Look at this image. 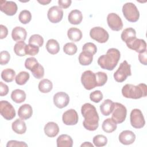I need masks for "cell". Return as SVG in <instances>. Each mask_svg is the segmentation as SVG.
I'll return each instance as SVG.
<instances>
[{"instance_id": "1f68e13d", "label": "cell", "mask_w": 147, "mask_h": 147, "mask_svg": "<svg viewBox=\"0 0 147 147\" xmlns=\"http://www.w3.org/2000/svg\"><path fill=\"white\" fill-rule=\"evenodd\" d=\"M38 90L42 93H48L50 92L53 88L52 82L48 79H42L38 83Z\"/></svg>"}, {"instance_id": "bcb514c9", "label": "cell", "mask_w": 147, "mask_h": 147, "mask_svg": "<svg viewBox=\"0 0 147 147\" xmlns=\"http://www.w3.org/2000/svg\"><path fill=\"white\" fill-rule=\"evenodd\" d=\"M9 92L8 86L4 84L2 82H0V95L1 96L6 95Z\"/></svg>"}, {"instance_id": "8d00e7d4", "label": "cell", "mask_w": 147, "mask_h": 147, "mask_svg": "<svg viewBox=\"0 0 147 147\" xmlns=\"http://www.w3.org/2000/svg\"><path fill=\"white\" fill-rule=\"evenodd\" d=\"M92 142L95 146L101 147L105 146L107 143V139L106 136L102 134H98L94 137Z\"/></svg>"}, {"instance_id": "8fae6325", "label": "cell", "mask_w": 147, "mask_h": 147, "mask_svg": "<svg viewBox=\"0 0 147 147\" xmlns=\"http://www.w3.org/2000/svg\"><path fill=\"white\" fill-rule=\"evenodd\" d=\"M0 113L6 120H11L16 117V111L14 107L7 100L0 102Z\"/></svg>"}, {"instance_id": "4fadbf2b", "label": "cell", "mask_w": 147, "mask_h": 147, "mask_svg": "<svg viewBox=\"0 0 147 147\" xmlns=\"http://www.w3.org/2000/svg\"><path fill=\"white\" fill-rule=\"evenodd\" d=\"M47 17L51 22L53 24L58 23L63 18V10L59 6H53L49 9Z\"/></svg>"}, {"instance_id": "74e56055", "label": "cell", "mask_w": 147, "mask_h": 147, "mask_svg": "<svg viewBox=\"0 0 147 147\" xmlns=\"http://www.w3.org/2000/svg\"><path fill=\"white\" fill-rule=\"evenodd\" d=\"M29 44L36 45L38 47H41L44 44V38L40 34H33L30 37L29 39Z\"/></svg>"}, {"instance_id": "6da1fadb", "label": "cell", "mask_w": 147, "mask_h": 147, "mask_svg": "<svg viewBox=\"0 0 147 147\" xmlns=\"http://www.w3.org/2000/svg\"><path fill=\"white\" fill-rule=\"evenodd\" d=\"M81 113L84 120V127L90 131H94L99 126V115L95 107L89 103H84L81 107Z\"/></svg>"}, {"instance_id": "5b68a950", "label": "cell", "mask_w": 147, "mask_h": 147, "mask_svg": "<svg viewBox=\"0 0 147 147\" xmlns=\"http://www.w3.org/2000/svg\"><path fill=\"white\" fill-rule=\"evenodd\" d=\"M122 13L125 18L131 22H137L140 17V13L137 7L131 2H127L123 5Z\"/></svg>"}, {"instance_id": "2e32d148", "label": "cell", "mask_w": 147, "mask_h": 147, "mask_svg": "<svg viewBox=\"0 0 147 147\" xmlns=\"http://www.w3.org/2000/svg\"><path fill=\"white\" fill-rule=\"evenodd\" d=\"M78 114L75 110L71 109L65 111L62 116L63 123L66 125H75L78 122Z\"/></svg>"}, {"instance_id": "ee69618b", "label": "cell", "mask_w": 147, "mask_h": 147, "mask_svg": "<svg viewBox=\"0 0 147 147\" xmlns=\"http://www.w3.org/2000/svg\"><path fill=\"white\" fill-rule=\"evenodd\" d=\"M10 59V53L6 51H1L0 53V64L1 65L7 64Z\"/></svg>"}, {"instance_id": "52a82bcc", "label": "cell", "mask_w": 147, "mask_h": 147, "mask_svg": "<svg viewBox=\"0 0 147 147\" xmlns=\"http://www.w3.org/2000/svg\"><path fill=\"white\" fill-rule=\"evenodd\" d=\"M112 113L111 118L117 124L125 121L127 115V110L124 105L118 102L114 103V107Z\"/></svg>"}, {"instance_id": "836d02e7", "label": "cell", "mask_w": 147, "mask_h": 147, "mask_svg": "<svg viewBox=\"0 0 147 147\" xmlns=\"http://www.w3.org/2000/svg\"><path fill=\"white\" fill-rule=\"evenodd\" d=\"M26 44L24 41H19L15 44L14 46V52L18 56H25V48Z\"/></svg>"}, {"instance_id": "ba28073f", "label": "cell", "mask_w": 147, "mask_h": 147, "mask_svg": "<svg viewBox=\"0 0 147 147\" xmlns=\"http://www.w3.org/2000/svg\"><path fill=\"white\" fill-rule=\"evenodd\" d=\"M81 82L87 90H91L96 87L95 73L90 70L84 71L81 76Z\"/></svg>"}, {"instance_id": "277c9868", "label": "cell", "mask_w": 147, "mask_h": 147, "mask_svg": "<svg viewBox=\"0 0 147 147\" xmlns=\"http://www.w3.org/2000/svg\"><path fill=\"white\" fill-rule=\"evenodd\" d=\"M25 67L30 70L33 76L38 79L43 78L44 75V68L36 60L35 57H30L25 60Z\"/></svg>"}, {"instance_id": "f35d334b", "label": "cell", "mask_w": 147, "mask_h": 147, "mask_svg": "<svg viewBox=\"0 0 147 147\" xmlns=\"http://www.w3.org/2000/svg\"><path fill=\"white\" fill-rule=\"evenodd\" d=\"M78 48L74 42L66 43L63 47L64 52L68 55H74L77 52Z\"/></svg>"}, {"instance_id": "4316f807", "label": "cell", "mask_w": 147, "mask_h": 147, "mask_svg": "<svg viewBox=\"0 0 147 147\" xmlns=\"http://www.w3.org/2000/svg\"><path fill=\"white\" fill-rule=\"evenodd\" d=\"M67 36L70 40L74 42H78L82 38L81 30L77 28H71L67 31Z\"/></svg>"}, {"instance_id": "83f0119b", "label": "cell", "mask_w": 147, "mask_h": 147, "mask_svg": "<svg viewBox=\"0 0 147 147\" xmlns=\"http://www.w3.org/2000/svg\"><path fill=\"white\" fill-rule=\"evenodd\" d=\"M11 99L17 103H21L26 99V94L24 91L20 89H16L11 92Z\"/></svg>"}, {"instance_id": "ac0fdd59", "label": "cell", "mask_w": 147, "mask_h": 147, "mask_svg": "<svg viewBox=\"0 0 147 147\" xmlns=\"http://www.w3.org/2000/svg\"><path fill=\"white\" fill-rule=\"evenodd\" d=\"M135 134L131 130H126L122 131L119 135V141L123 145H128L132 144L136 140Z\"/></svg>"}, {"instance_id": "7a4b0ae2", "label": "cell", "mask_w": 147, "mask_h": 147, "mask_svg": "<svg viewBox=\"0 0 147 147\" xmlns=\"http://www.w3.org/2000/svg\"><path fill=\"white\" fill-rule=\"evenodd\" d=\"M121 57L120 52L116 48H110L105 55L100 56L98 59V65L104 69L112 71L117 66Z\"/></svg>"}, {"instance_id": "816d5d0a", "label": "cell", "mask_w": 147, "mask_h": 147, "mask_svg": "<svg viewBox=\"0 0 147 147\" xmlns=\"http://www.w3.org/2000/svg\"><path fill=\"white\" fill-rule=\"evenodd\" d=\"M81 147L82 146H91V147H93L94 145L90 142H84L83 144H82L81 145H80Z\"/></svg>"}, {"instance_id": "603a6c76", "label": "cell", "mask_w": 147, "mask_h": 147, "mask_svg": "<svg viewBox=\"0 0 147 147\" xmlns=\"http://www.w3.org/2000/svg\"><path fill=\"white\" fill-rule=\"evenodd\" d=\"M114 107V102H113L111 100L107 99L105 100L100 105V110L103 115L108 116L113 112Z\"/></svg>"}, {"instance_id": "3957f363", "label": "cell", "mask_w": 147, "mask_h": 147, "mask_svg": "<svg viewBox=\"0 0 147 147\" xmlns=\"http://www.w3.org/2000/svg\"><path fill=\"white\" fill-rule=\"evenodd\" d=\"M122 94L126 98L140 99L146 96L147 86L144 83H140L137 86L126 84L122 88Z\"/></svg>"}, {"instance_id": "5bb4252c", "label": "cell", "mask_w": 147, "mask_h": 147, "mask_svg": "<svg viewBox=\"0 0 147 147\" xmlns=\"http://www.w3.org/2000/svg\"><path fill=\"white\" fill-rule=\"evenodd\" d=\"M17 5L13 1H0V10L7 16H14L17 11Z\"/></svg>"}, {"instance_id": "c3c4849f", "label": "cell", "mask_w": 147, "mask_h": 147, "mask_svg": "<svg viewBox=\"0 0 147 147\" xmlns=\"http://www.w3.org/2000/svg\"><path fill=\"white\" fill-rule=\"evenodd\" d=\"M138 59L140 62L146 65H147V57H146V51H145V52H142V53H139L138 55Z\"/></svg>"}, {"instance_id": "8992f818", "label": "cell", "mask_w": 147, "mask_h": 147, "mask_svg": "<svg viewBox=\"0 0 147 147\" xmlns=\"http://www.w3.org/2000/svg\"><path fill=\"white\" fill-rule=\"evenodd\" d=\"M131 75V66L127 61L124 60L120 64L118 69L114 72V78L116 82L121 83L124 82L127 76Z\"/></svg>"}, {"instance_id": "484cf974", "label": "cell", "mask_w": 147, "mask_h": 147, "mask_svg": "<svg viewBox=\"0 0 147 147\" xmlns=\"http://www.w3.org/2000/svg\"><path fill=\"white\" fill-rule=\"evenodd\" d=\"M121 37L122 41L126 44L136 38V32L133 28H127L122 31Z\"/></svg>"}, {"instance_id": "30bf717a", "label": "cell", "mask_w": 147, "mask_h": 147, "mask_svg": "<svg viewBox=\"0 0 147 147\" xmlns=\"http://www.w3.org/2000/svg\"><path fill=\"white\" fill-rule=\"evenodd\" d=\"M90 36L91 38L99 43L106 42L109 38L108 32L100 26L92 28L90 31Z\"/></svg>"}, {"instance_id": "f907efd6", "label": "cell", "mask_w": 147, "mask_h": 147, "mask_svg": "<svg viewBox=\"0 0 147 147\" xmlns=\"http://www.w3.org/2000/svg\"><path fill=\"white\" fill-rule=\"evenodd\" d=\"M38 2L40 3H41V4H42V5H48V3H49L50 2H51V0H48V1H47V0H42V1H38Z\"/></svg>"}, {"instance_id": "7bdbcfd3", "label": "cell", "mask_w": 147, "mask_h": 147, "mask_svg": "<svg viewBox=\"0 0 147 147\" xmlns=\"http://www.w3.org/2000/svg\"><path fill=\"white\" fill-rule=\"evenodd\" d=\"M82 51L88 52L94 55L97 52V48H96V46L94 43L87 42L83 45L82 48Z\"/></svg>"}, {"instance_id": "d6a6232c", "label": "cell", "mask_w": 147, "mask_h": 147, "mask_svg": "<svg viewBox=\"0 0 147 147\" xmlns=\"http://www.w3.org/2000/svg\"><path fill=\"white\" fill-rule=\"evenodd\" d=\"M16 72L11 68H6L1 72V78L6 82H11L15 78Z\"/></svg>"}, {"instance_id": "ffe728a7", "label": "cell", "mask_w": 147, "mask_h": 147, "mask_svg": "<svg viewBox=\"0 0 147 147\" xmlns=\"http://www.w3.org/2000/svg\"><path fill=\"white\" fill-rule=\"evenodd\" d=\"M32 114L33 109L29 104H24L19 107L18 110V115L22 120H26L30 118Z\"/></svg>"}, {"instance_id": "681fc988", "label": "cell", "mask_w": 147, "mask_h": 147, "mask_svg": "<svg viewBox=\"0 0 147 147\" xmlns=\"http://www.w3.org/2000/svg\"><path fill=\"white\" fill-rule=\"evenodd\" d=\"M0 29H1V33H0V38L3 39L4 38H6V36L8 34V30L6 26L3 25H0Z\"/></svg>"}, {"instance_id": "44dd1931", "label": "cell", "mask_w": 147, "mask_h": 147, "mask_svg": "<svg viewBox=\"0 0 147 147\" xmlns=\"http://www.w3.org/2000/svg\"><path fill=\"white\" fill-rule=\"evenodd\" d=\"M45 134L49 137H54L56 136L59 132V127L58 125L54 122H49L44 128Z\"/></svg>"}, {"instance_id": "d590c367", "label": "cell", "mask_w": 147, "mask_h": 147, "mask_svg": "<svg viewBox=\"0 0 147 147\" xmlns=\"http://www.w3.org/2000/svg\"><path fill=\"white\" fill-rule=\"evenodd\" d=\"M18 19L20 22L23 24H28L32 19L31 13L28 10H22L19 14Z\"/></svg>"}, {"instance_id": "60d3db41", "label": "cell", "mask_w": 147, "mask_h": 147, "mask_svg": "<svg viewBox=\"0 0 147 147\" xmlns=\"http://www.w3.org/2000/svg\"><path fill=\"white\" fill-rule=\"evenodd\" d=\"M103 94L100 90H95L90 94V99L95 103H99L103 99Z\"/></svg>"}, {"instance_id": "d6986e66", "label": "cell", "mask_w": 147, "mask_h": 147, "mask_svg": "<svg viewBox=\"0 0 147 147\" xmlns=\"http://www.w3.org/2000/svg\"><path fill=\"white\" fill-rule=\"evenodd\" d=\"M27 32L25 29L21 26L14 28L11 32V37L14 41H24L26 38Z\"/></svg>"}, {"instance_id": "9c48e42d", "label": "cell", "mask_w": 147, "mask_h": 147, "mask_svg": "<svg viewBox=\"0 0 147 147\" xmlns=\"http://www.w3.org/2000/svg\"><path fill=\"white\" fill-rule=\"evenodd\" d=\"M130 121L131 125L136 129L142 128L145 124V121L142 113L140 109H133L130 113Z\"/></svg>"}, {"instance_id": "7402d4cb", "label": "cell", "mask_w": 147, "mask_h": 147, "mask_svg": "<svg viewBox=\"0 0 147 147\" xmlns=\"http://www.w3.org/2000/svg\"><path fill=\"white\" fill-rule=\"evenodd\" d=\"M68 20L69 22L71 24L79 25L83 20L82 13L79 10H72L68 14Z\"/></svg>"}, {"instance_id": "e0dca14e", "label": "cell", "mask_w": 147, "mask_h": 147, "mask_svg": "<svg viewBox=\"0 0 147 147\" xmlns=\"http://www.w3.org/2000/svg\"><path fill=\"white\" fill-rule=\"evenodd\" d=\"M127 47L140 53L146 51V44L144 40L140 38H134L128 43H126Z\"/></svg>"}, {"instance_id": "4dcf8cb0", "label": "cell", "mask_w": 147, "mask_h": 147, "mask_svg": "<svg viewBox=\"0 0 147 147\" xmlns=\"http://www.w3.org/2000/svg\"><path fill=\"white\" fill-rule=\"evenodd\" d=\"M79 62L82 65H90L93 60V55L86 51H83L79 54Z\"/></svg>"}, {"instance_id": "7c38bea8", "label": "cell", "mask_w": 147, "mask_h": 147, "mask_svg": "<svg viewBox=\"0 0 147 147\" xmlns=\"http://www.w3.org/2000/svg\"><path fill=\"white\" fill-rule=\"evenodd\" d=\"M107 22L109 26L114 31H119L123 28V22L121 17L115 13L108 14Z\"/></svg>"}, {"instance_id": "9a60e30c", "label": "cell", "mask_w": 147, "mask_h": 147, "mask_svg": "<svg viewBox=\"0 0 147 147\" xmlns=\"http://www.w3.org/2000/svg\"><path fill=\"white\" fill-rule=\"evenodd\" d=\"M54 105L59 109L66 107L69 102L68 95L64 92H58L55 94L53 98Z\"/></svg>"}, {"instance_id": "f1b7e54d", "label": "cell", "mask_w": 147, "mask_h": 147, "mask_svg": "<svg viewBox=\"0 0 147 147\" xmlns=\"http://www.w3.org/2000/svg\"><path fill=\"white\" fill-rule=\"evenodd\" d=\"M117 127V123L112 119V118H107L102 123V128L103 130L107 133L113 132Z\"/></svg>"}, {"instance_id": "cb8c5ba5", "label": "cell", "mask_w": 147, "mask_h": 147, "mask_svg": "<svg viewBox=\"0 0 147 147\" xmlns=\"http://www.w3.org/2000/svg\"><path fill=\"white\" fill-rule=\"evenodd\" d=\"M12 130L17 134H22L26 131V125L24 120L21 119H16L11 125Z\"/></svg>"}, {"instance_id": "d4e9b609", "label": "cell", "mask_w": 147, "mask_h": 147, "mask_svg": "<svg viewBox=\"0 0 147 147\" xmlns=\"http://www.w3.org/2000/svg\"><path fill=\"white\" fill-rule=\"evenodd\" d=\"M57 147H72L73 140L68 134H61L58 137L56 140Z\"/></svg>"}, {"instance_id": "f6af8a7d", "label": "cell", "mask_w": 147, "mask_h": 147, "mask_svg": "<svg viewBox=\"0 0 147 147\" xmlns=\"http://www.w3.org/2000/svg\"><path fill=\"white\" fill-rule=\"evenodd\" d=\"M7 147H11V146H28V144H26L25 142L22 141H18L16 140H10L7 142L6 144Z\"/></svg>"}, {"instance_id": "f546056e", "label": "cell", "mask_w": 147, "mask_h": 147, "mask_svg": "<svg viewBox=\"0 0 147 147\" xmlns=\"http://www.w3.org/2000/svg\"><path fill=\"white\" fill-rule=\"evenodd\" d=\"M46 49L47 51L52 54H57L60 51V45L59 42L55 39H49L46 44Z\"/></svg>"}, {"instance_id": "e575fe53", "label": "cell", "mask_w": 147, "mask_h": 147, "mask_svg": "<svg viewBox=\"0 0 147 147\" xmlns=\"http://www.w3.org/2000/svg\"><path fill=\"white\" fill-rule=\"evenodd\" d=\"M29 74L26 71L20 72L15 78L16 83L20 86L25 84L29 79Z\"/></svg>"}, {"instance_id": "7dc6e473", "label": "cell", "mask_w": 147, "mask_h": 147, "mask_svg": "<svg viewBox=\"0 0 147 147\" xmlns=\"http://www.w3.org/2000/svg\"><path fill=\"white\" fill-rule=\"evenodd\" d=\"M72 3L71 0H59L58 4L60 8L67 9L69 7Z\"/></svg>"}, {"instance_id": "b9f144b4", "label": "cell", "mask_w": 147, "mask_h": 147, "mask_svg": "<svg viewBox=\"0 0 147 147\" xmlns=\"http://www.w3.org/2000/svg\"><path fill=\"white\" fill-rule=\"evenodd\" d=\"M39 52V47L33 45L29 44L26 45L25 48V52L26 54L30 56H35Z\"/></svg>"}, {"instance_id": "ab89813d", "label": "cell", "mask_w": 147, "mask_h": 147, "mask_svg": "<svg viewBox=\"0 0 147 147\" xmlns=\"http://www.w3.org/2000/svg\"><path fill=\"white\" fill-rule=\"evenodd\" d=\"M96 86L100 87L105 84L107 80V75L103 72H98L95 73Z\"/></svg>"}]
</instances>
